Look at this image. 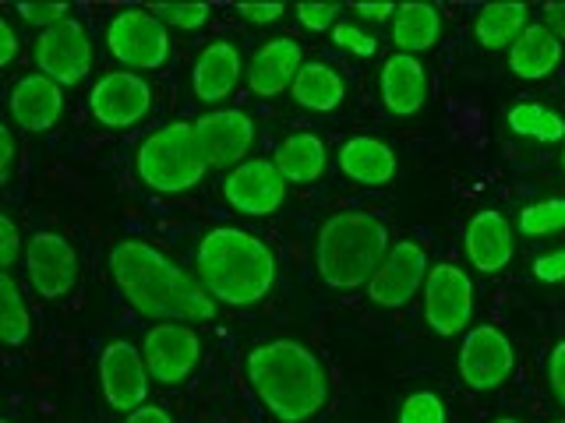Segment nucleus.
I'll use <instances>...</instances> for the list:
<instances>
[{"label": "nucleus", "instance_id": "2", "mask_svg": "<svg viewBox=\"0 0 565 423\" xmlns=\"http://www.w3.org/2000/svg\"><path fill=\"white\" fill-rule=\"evenodd\" d=\"M279 275L276 251L252 229L212 226L194 251V279L226 307H255L273 293Z\"/></svg>", "mask_w": 565, "mask_h": 423}, {"label": "nucleus", "instance_id": "11", "mask_svg": "<svg viewBox=\"0 0 565 423\" xmlns=\"http://www.w3.org/2000/svg\"><path fill=\"white\" fill-rule=\"evenodd\" d=\"M191 131L209 170H234L255 149V120L234 106L202 113L199 120H191Z\"/></svg>", "mask_w": 565, "mask_h": 423}, {"label": "nucleus", "instance_id": "20", "mask_svg": "<svg viewBox=\"0 0 565 423\" xmlns=\"http://www.w3.org/2000/svg\"><path fill=\"white\" fill-rule=\"evenodd\" d=\"M463 247H467V258L477 272L494 275L509 269L512 254H516V243H512V226L502 212L484 208L467 223V234H463Z\"/></svg>", "mask_w": 565, "mask_h": 423}, {"label": "nucleus", "instance_id": "29", "mask_svg": "<svg viewBox=\"0 0 565 423\" xmlns=\"http://www.w3.org/2000/svg\"><path fill=\"white\" fill-rule=\"evenodd\" d=\"M505 123L512 134L520 138H534L541 145H555V141H565V117L555 113L552 106L544 102H520L505 113Z\"/></svg>", "mask_w": 565, "mask_h": 423}, {"label": "nucleus", "instance_id": "17", "mask_svg": "<svg viewBox=\"0 0 565 423\" xmlns=\"http://www.w3.org/2000/svg\"><path fill=\"white\" fill-rule=\"evenodd\" d=\"M300 67H305V50H300V43L290 40V35H273V40H265L255 50V57L247 61L244 78L258 99H276L282 93H290Z\"/></svg>", "mask_w": 565, "mask_h": 423}, {"label": "nucleus", "instance_id": "32", "mask_svg": "<svg viewBox=\"0 0 565 423\" xmlns=\"http://www.w3.org/2000/svg\"><path fill=\"white\" fill-rule=\"evenodd\" d=\"M399 423H446V402L435 392H414L399 405Z\"/></svg>", "mask_w": 565, "mask_h": 423}, {"label": "nucleus", "instance_id": "12", "mask_svg": "<svg viewBox=\"0 0 565 423\" xmlns=\"http://www.w3.org/2000/svg\"><path fill=\"white\" fill-rule=\"evenodd\" d=\"M152 110V85L135 70H106L88 93V113L110 131H128Z\"/></svg>", "mask_w": 565, "mask_h": 423}, {"label": "nucleus", "instance_id": "5", "mask_svg": "<svg viewBox=\"0 0 565 423\" xmlns=\"http://www.w3.org/2000/svg\"><path fill=\"white\" fill-rule=\"evenodd\" d=\"M135 173L149 191L159 194H184L205 181V159L194 141L191 123L177 120L167 128H156L135 152Z\"/></svg>", "mask_w": 565, "mask_h": 423}, {"label": "nucleus", "instance_id": "4", "mask_svg": "<svg viewBox=\"0 0 565 423\" xmlns=\"http://www.w3.org/2000/svg\"><path fill=\"white\" fill-rule=\"evenodd\" d=\"M388 229L371 212H335L322 223L315 240V264L326 286L332 290H361L375 275L382 258L388 254Z\"/></svg>", "mask_w": 565, "mask_h": 423}, {"label": "nucleus", "instance_id": "38", "mask_svg": "<svg viewBox=\"0 0 565 423\" xmlns=\"http://www.w3.org/2000/svg\"><path fill=\"white\" fill-rule=\"evenodd\" d=\"M237 14L252 25H273L287 14V4H237Z\"/></svg>", "mask_w": 565, "mask_h": 423}, {"label": "nucleus", "instance_id": "40", "mask_svg": "<svg viewBox=\"0 0 565 423\" xmlns=\"http://www.w3.org/2000/svg\"><path fill=\"white\" fill-rule=\"evenodd\" d=\"M18 50H22V40H18V32L8 18L0 14V67H8L18 57Z\"/></svg>", "mask_w": 565, "mask_h": 423}, {"label": "nucleus", "instance_id": "33", "mask_svg": "<svg viewBox=\"0 0 565 423\" xmlns=\"http://www.w3.org/2000/svg\"><path fill=\"white\" fill-rule=\"evenodd\" d=\"M332 43L353 53V57H375L379 53V40L371 32H364L361 25H353V22H340L332 29Z\"/></svg>", "mask_w": 565, "mask_h": 423}, {"label": "nucleus", "instance_id": "45", "mask_svg": "<svg viewBox=\"0 0 565 423\" xmlns=\"http://www.w3.org/2000/svg\"><path fill=\"white\" fill-rule=\"evenodd\" d=\"M494 423H523V420H516V416H502V420H494Z\"/></svg>", "mask_w": 565, "mask_h": 423}, {"label": "nucleus", "instance_id": "8", "mask_svg": "<svg viewBox=\"0 0 565 423\" xmlns=\"http://www.w3.org/2000/svg\"><path fill=\"white\" fill-rule=\"evenodd\" d=\"M35 67L40 75H46L50 82H57L61 88L71 85H82L88 78L96 61V50H93V35L82 22L67 18V22L43 29L35 35Z\"/></svg>", "mask_w": 565, "mask_h": 423}, {"label": "nucleus", "instance_id": "48", "mask_svg": "<svg viewBox=\"0 0 565 423\" xmlns=\"http://www.w3.org/2000/svg\"><path fill=\"white\" fill-rule=\"evenodd\" d=\"M0 423H11V420H0Z\"/></svg>", "mask_w": 565, "mask_h": 423}, {"label": "nucleus", "instance_id": "23", "mask_svg": "<svg viewBox=\"0 0 565 423\" xmlns=\"http://www.w3.org/2000/svg\"><path fill=\"white\" fill-rule=\"evenodd\" d=\"M562 64V43L544 22H530L520 40L509 46V70L523 82H541Z\"/></svg>", "mask_w": 565, "mask_h": 423}, {"label": "nucleus", "instance_id": "28", "mask_svg": "<svg viewBox=\"0 0 565 423\" xmlns=\"http://www.w3.org/2000/svg\"><path fill=\"white\" fill-rule=\"evenodd\" d=\"M32 339V311L11 272H0V343L25 346Z\"/></svg>", "mask_w": 565, "mask_h": 423}, {"label": "nucleus", "instance_id": "44", "mask_svg": "<svg viewBox=\"0 0 565 423\" xmlns=\"http://www.w3.org/2000/svg\"><path fill=\"white\" fill-rule=\"evenodd\" d=\"M353 11H358L364 22L379 25V22H388V18L396 14V4H353Z\"/></svg>", "mask_w": 565, "mask_h": 423}, {"label": "nucleus", "instance_id": "30", "mask_svg": "<svg viewBox=\"0 0 565 423\" xmlns=\"http://www.w3.org/2000/svg\"><path fill=\"white\" fill-rule=\"evenodd\" d=\"M565 229V198H544L520 212L523 237H552Z\"/></svg>", "mask_w": 565, "mask_h": 423}, {"label": "nucleus", "instance_id": "35", "mask_svg": "<svg viewBox=\"0 0 565 423\" xmlns=\"http://www.w3.org/2000/svg\"><path fill=\"white\" fill-rule=\"evenodd\" d=\"M14 11L22 14L25 25H35V29L43 32V29H53V25L67 22L71 4H18Z\"/></svg>", "mask_w": 565, "mask_h": 423}, {"label": "nucleus", "instance_id": "10", "mask_svg": "<svg viewBox=\"0 0 565 423\" xmlns=\"http://www.w3.org/2000/svg\"><path fill=\"white\" fill-rule=\"evenodd\" d=\"M428 269H431L428 251L417 240H396L375 269V275L367 279V300L385 311L406 307L424 290Z\"/></svg>", "mask_w": 565, "mask_h": 423}, {"label": "nucleus", "instance_id": "42", "mask_svg": "<svg viewBox=\"0 0 565 423\" xmlns=\"http://www.w3.org/2000/svg\"><path fill=\"white\" fill-rule=\"evenodd\" d=\"M14 155H18V141H14V134H11L8 123L0 120V176H8V173H11Z\"/></svg>", "mask_w": 565, "mask_h": 423}, {"label": "nucleus", "instance_id": "18", "mask_svg": "<svg viewBox=\"0 0 565 423\" xmlns=\"http://www.w3.org/2000/svg\"><path fill=\"white\" fill-rule=\"evenodd\" d=\"M244 75V61L237 43L230 40H212L205 43V50L199 53V61L191 67V93L199 102L220 110V102H226L234 96V88L241 85Z\"/></svg>", "mask_w": 565, "mask_h": 423}, {"label": "nucleus", "instance_id": "21", "mask_svg": "<svg viewBox=\"0 0 565 423\" xmlns=\"http://www.w3.org/2000/svg\"><path fill=\"white\" fill-rule=\"evenodd\" d=\"M379 93H382V102L388 113H396V117L420 113L424 102H428V70H424L420 57L393 53V57L382 64Z\"/></svg>", "mask_w": 565, "mask_h": 423}, {"label": "nucleus", "instance_id": "19", "mask_svg": "<svg viewBox=\"0 0 565 423\" xmlns=\"http://www.w3.org/2000/svg\"><path fill=\"white\" fill-rule=\"evenodd\" d=\"M11 117L22 131L29 134H46L61 123L64 117V88L57 82H50L40 70L22 75L11 88Z\"/></svg>", "mask_w": 565, "mask_h": 423}, {"label": "nucleus", "instance_id": "7", "mask_svg": "<svg viewBox=\"0 0 565 423\" xmlns=\"http://www.w3.org/2000/svg\"><path fill=\"white\" fill-rule=\"evenodd\" d=\"M473 317V282L452 261H441L428 269L424 279V325L441 339L467 332Z\"/></svg>", "mask_w": 565, "mask_h": 423}, {"label": "nucleus", "instance_id": "16", "mask_svg": "<svg viewBox=\"0 0 565 423\" xmlns=\"http://www.w3.org/2000/svg\"><path fill=\"white\" fill-rule=\"evenodd\" d=\"M149 370L141 360V349L128 339L106 343L99 352V388L110 410L131 413L149 402Z\"/></svg>", "mask_w": 565, "mask_h": 423}, {"label": "nucleus", "instance_id": "36", "mask_svg": "<svg viewBox=\"0 0 565 423\" xmlns=\"http://www.w3.org/2000/svg\"><path fill=\"white\" fill-rule=\"evenodd\" d=\"M22 251H25V240H22V234H18L14 219L0 212V272H8L11 264L22 258Z\"/></svg>", "mask_w": 565, "mask_h": 423}, {"label": "nucleus", "instance_id": "43", "mask_svg": "<svg viewBox=\"0 0 565 423\" xmlns=\"http://www.w3.org/2000/svg\"><path fill=\"white\" fill-rule=\"evenodd\" d=\"M544 25L558 43H565V4H547L544 8Z\"/></svg>", "mask_w": 565, "mask_h": 423}, {"label": "nucleus", "instance_id": "39", "mask_svg": "<svg viewBox=\"0 0 565 423\" xmlns=\"http://www.w3.org/2000/svg\"><path fill=\"white\" fill-rule=\"evenodd\" d=\"M534 275L541 282H562L565 279V251H552V254H541L534 261Z\"/></svg>", "mask_w": 565, "mask_h": 423}, {"label": "nucleus", "instance_id": "24", "mask_svg": "<svg viewBox=\"0 0 565 423\" xmlns=\"http://www.w3.org/2000/svg\"><path fill=\"white\" fill-rule=\"evenodd\" d=\"M273 163L287 184H315V181H322V173L329 166V149L318 134L297 131L279 141Z\"/></svg>", "mask_w": 565, "mask_h": 423}, {"label": "nucleus", "instance_id": "34", "mask_svg": "<svg viewBox=\"0 0 565 423\" xmlns=\"http://www.w3.org/2000/svg\"><path fill=\"white\" fill-rule=\"evenodd\" d=\"M297 22L311 29V32H332L340 25V14H343V4H297Z\"/></svg>", "mask_w": 565, "mask_h": 423}, {"label": "nucleus", "instance_id": "3", "mask_svg": "<svg viewBox=\"0 0 565 423\" xmlns=\"http://www.w3.org/2000/svg\"><path fill=\"white\" fill-rule=\"evenodd\" d=\"M247 384L282 423H305L329 402V375L318 352L297 339H269L247 352Z\"/></svg>", "mask_w": 565, "mask_h": 423}, {"label": "nucleus", "instance_id": "13", "mask_svg": "<svg viewBox=\"0 0 565 423\" xmlns=\"http://www.w3.org/2000/svg\"><path fill=\"white\" fill-rule=\"evenodd\" d=\"M516 367V349H512L509 335L494 325H473L463 335L459 346V378H463L473 392H494L512 378Z\"/></svg>", "mask_w": 565, "mask_h": 423}, {"label": "nucleus", "instance_id": "6", "mask_svg": "<svg viewBox=\"0 0 565 423\" xmlns=\"http://www.w3.org/2000/svg\"><path fill=\"white\" fill-rule=\"evenodd\" d=\"M106 50L128 70H159L170 61V29L149 8H124L106 25Z\"/></svg>", "mask_w": 565, "mask_h": 423}, {"label": "nucleus", "instance_id": "9", "mask_svg": "<svg viewBox=\"0 0 565 423\" xmlns=\"http://www.w3.org/2000/svg\"><path fill=\"white\" fill-rule=\"evenodd\" d=\"M141 360H146L149 378L159 384H184L202 364V335L199 328L181 322L152 325L141 339Z\"/></svg>", "mask_w": 565, "mask_h": 423}, {"label": "nucleus", "instance_id": "46", "mask_svg": "<svg viewBox=\"0 0 565 423\" xmlns=\"http://www.w3.org/2000/svg\"><path fill=\"white\" fill-rule=\"evenodd\" d=\"M562 170H565V149H562Z\"/></svg>", "mask_w": 565, "mask_h": 423}, {"label": "nucleus", "instance_id": "31", "mask_svg": "<svg viewBox=\"0 0 565 423\" xmlns=\"http://www.w3.org/2000/svg\"><path fill=\"white\" fill-rule=\"evenodd\" d=\"M149 11L167 29H184V32H194V29L209 25V18H212L209 4H149Z\"/></svg>", "mask_w": 565, "mask_h": 423}, {"label": "nucleus", "instance_id": "15", "mask_svg": "<svg viewBox=\"0 0 565 423\" xmlns=\"http://www.w3.org/2000/svg\"><path fill=\"white\" fill-rule=\"evenodd\" d=\"M25 269L32 290L43 300H64L78 282V254L64 234H53V229H40L32 234L25 243Z\"/></svg>", "mask_w": 565, "mask_h": 423}, {"label": "nucleus", "instance_id": "27", "mask_svg": "<svg viewBox=\"0 0 565 423\" xmlns=\"http://www.w3.org/2000/svg\"><path fill=\"white\" fill-rule=\"evenodd\" d=\"M530 25L526 4H484L473 18V35L484 50H509Z\"/></svg>", "mask_w": 565, "mask_h": 423}, {"label": "nucleus", "instance_id": "47", "mask_svg": "<svg viewBox=\"0 0 565 423\" xmlns=\"http://www.w3.org/2000/svg\"><path fill=\"white\" fill-rule=\"evenodd\" d=\"M552 423H565V416H562V420H552Z\"/></svg>", "mask_w": 565, "mask_h": 423}, {"label": "nucleus", "instance_id": "26", "mask_svg": "<svg viewBox=\"0 0 565 423\" xmlns=\"http://www.w3.org/2000/svg\"><path fill=\"white\" fill-rule=\"evenodd\" d=\"M441 40V14L435 4H396V14H393V43H396V53H428L435 43Z\"/></svg>", "mask_w": 565, "mask_h": 423}, {"label": "nucleus", "instance_id": "14", "mask_svg": "<svg viewBox=\"0 0 565 423\" xmlns=\"http://www.w3.org/2000/svg\"><path fill=\"white\" fill-rule=\"evenodd\" d=\"M287 181L279 176L273 159H244L241 166L226 170L223 176V198L226 205L241 212V216H252V219H265V216H276L287 202Z\"/></svg>", "mask_w": 565, "mask_h": 423}, {"label": "nucleus", "instance_id": "22", "mask_svg": "<svg viewBox=\"0 0 565 423\" xmlns=\"http://www.w3.org/2000/svg\"><path fill=\"white\" fill-rule=\"evenodd\" d=\"M340 173L350 184H361V187H388L396 181L399 163H396L393 145H385L382 138L358 134V138H347L340 145Z\"/></svg>", "mask_w": 565, "mask_h": 423}, {"label": "nucleus", "instance_id": "37", "mask_svg": "<svg viewBox=\"0 0 565 423\" xmlns=\"http://www.w3.org/2000/svg\"><path fill=\"white\" fill-rule=\"evenodd\" d=\"M547 384H552L555 402L565 410V339L555 343L552 357H547Z\"/></svg>", "mask_w": 565, "mask_h": 423}, {"label": "nucleus", "instance_id": "25", "mask_svg": "<svg viewBox=\"0 0 565 423\" xmlns=\"http://www.w3.org/2000/svg\"><path fill=\"white\" fill-rule=\"evenodd\" d=\"M290 96L297 106L311 113H332L347 102V82L343 75L326 61H305L290 85Z\"/></svg>", "mask_w": 565, "mask_h": 423}, {"label": "nucleus", "instance_id": "41", "mask_svg": "<svg viewBox=\"0 0 565 423\" xmlns=\"http://www.w3.org/2000/svg\"><path fill=\"white\" fill-rule=\"evenodd\" d=\"M124 423H177L163 405H156V402H146V405H138V410H131L128 416H124Z\"/></svg>", "mask_w": 565, "mask_h": 423}, {"label": "nucleus", "instance_id": "1", "mask_svg": "<svg viewBox=\"0 0 565 423\" xmlns=\"http://www.w3.org/2000/svg\"><path fill=\"white\" fill-rule=\"evenodd\" d=\"M110 279L141 317L159 325H199L220 314V304L202 290V282L152 240H120L110 251Z\"/></svg>", "mask_w": 565, "mask_h": 423}]
</instances>
